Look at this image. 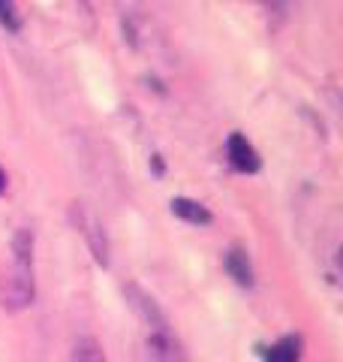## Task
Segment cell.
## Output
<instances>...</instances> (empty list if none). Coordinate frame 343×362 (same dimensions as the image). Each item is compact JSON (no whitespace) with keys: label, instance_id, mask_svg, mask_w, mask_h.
I'll use <instances>...</instances> for the list:
<instances>
[{"label":"cell","instance_id":"6","mask_svg":"<svg viewBox=\"0 0 343 362\" xmlns=\"http://www.w3.org/2000/svg\"><path fill=\"white\" fill-rule=\"evenodd\" d=\"M226 272L241 287L253 284V266H250V257H247V251H241V247H232V251L226 254Z\"/></svg>","mask_w":343,"mask_h":362},{"label":"cell","instance_id":"3","mask_svg":"<svg viewBox=\"0 0 343 362\" xmlns=\"http://www.w3.org/2000/svg\"><path fill=\"white\" fill-rule=\"evenodd\" d=\"M73 218H76V226L82 230V235L88 239L90 251H94V257H97V263L106 266V263H109V242H106V233H102L100 221H97L88 209H82V206L73 209Z\"/></svg>","mask_w":343,"mask_h":362},{"label":"cell","instance_id":"9","mask_svg":"<svg viewBox=\"0 0 343 362\" xmlns=\"http://www.w3.org/2000/svg\"><path fill=\"white\" fill-rule=\"evenodd\" d=\"M0 25L6 30H18V9H16V0H0Z\"/></svg>","mask_w":343,"mask_h":362},{"label":"cell","instance_id":"8","mask_svg":"<svg viewBox=\"0 0 343 362\" xmlns=\"http://www.w3.org/2000/svg\"><path fill=\"white\" fill-rule=\"evenodd\" d=\"M299 359H301V338L295 335H286L265 350V362H299Z\"/></svg>","mask_w":343,"mask_h":362},{"label":"cell","instance_id":"2","mask_svg":"<svg viewBox=\"0 0 343 362\" xmlns=\"http://www.w3.org/2000/svg\"><path fill=\"white\" fill-rule=\"evenodd\" d=\"M148 356H151V362H187L184 347L172 335L169 326H163V329H148Z\"/></svg>","mask_w":343,"mask_h":362},{"label":"cell","instance_id":"1","mask_svg":"<svg viewBox=\"0 0 343 362\" xmlns=\"http://www.w3.org/2000/svg\"><path fill=\"white\" fill-rule=\"evenodd\" d=\"M33 233L18 230L13 239V259L0 278V305L6 311H21L33 302Z\"/></svg>","mask_w":343,"mask_h":362},{"label":"cell","instance_id":"4","mask_svg":"<svg viewBox=\"0 0 343 362\" xmlns=\"http://www.w3.org/2000/svg\"><path fill=\"white\" fill-rule=\"evenodd\" d=\"M127 299H130V305H133V311L142 317V323L148 326V329H163V326H169V320H166V314L160 311V305L148 296L145 290H139L136 284H130L127 290Z\"/></svg>","mask_w":343,"mask_h":362},{"label":"cell","instance_id":"5","mask_svg":"<svg viewBox=\"0 0 343 362\" xmlns=\"http://www.w3.org/2000/svg\"><path fill=\"white\" fill-rule=\"evenodd\" d=\"M226 151H229V160H232V166L238 169V173H256V169H259V154H256V148L244 139L241 133L229 136Z\"/></svg>","mask_w":343,"mask_h":362},{"label":"cell","instance_id":"7","mask_svg":"<svg viewBox=\"0 0 343 362\" xmlns=\"http://www.w3.org/2000/svg\"><path fill=\"white\" fill-rule=\"evenodd\" d=\"M172 211H175L178 218H184L187 223H196V226L211 223V211L205 206H199V202L187 199V197H175V199H172Z\"/></svg>","mask_w":343,"mask_h":362},{"label":"cell","instance_id":"10","mask_svg":"<svg viewBox=\"0 0 343 362\" xmlns=\"http://www.w3.org/2000/svg\"><path fill=\"white\" fill-rule=\"evenodd\" d=\"M4 190H6V175L0 173V194H4Z\"/></svg>","mask_w":343,"mask_h":362}]
</instances>
